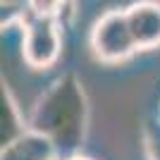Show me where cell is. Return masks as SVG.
<instances>
[{
    "instance_id": "1",
    "label": "cell",
    "mask_w": 160,
    "mask_h": 160,
    "mask_svg": "<svg viewBox=\"0 0 160 160\" xmlns=\"http://www.w3.org/2000/svg\"><path fill=\"white\" fill-rule=\"evenodd\" d=\"M88 127V100L81 81L74 74H62L50 84L33 105L29 129L46 134L55 143L58 153L69 158L79 153Z\"/></svg>"
},
{
    "instance_id": "2",
    "label": "cell",
    "mask_w": 160,
    "mask_h": 160,
    "mask_svg": "<svg viewBox=\"0 0 160 160\" xmlns=\"http://www.w3.org/2000/svg\"><path fill=\"white\" fill-rule=\"evenodd\" d=\"M88 41H91L93 55L105 65L124 62L139 50L124 10H110V12L100 14V19H96L93 29H91Z\"/></svg>"
},
{
    "instance_id": "3",
    "label": "cell",
    "mask_w": 160,
    "mask_h": 160,
    "mask_svg": "<svg viewBox=\"0 0 160 160\" xmlns=\"http://www.w3.org/2000/svg\"><path fill=\"white\" fill-rule=\"evenodd\" d=\"M62 33L58 17H36L31 14L24 22L22 58L31 69H48L60 58Z\"/></svg>"
},
{
    "instance_id": "4",
    "label": "cell",
    "mask_w": 160,
    "mask_h": 160,
    "mask_svg": "<svg viewBox=\"0 0 160 160\" xmlns=\"http://www.w3.org/2000/svg\"><path fill=\"white\" fill-rule=\"evenodd\" d=\"M129 29L139 50H151L160 46V2L158 0H139L124 10Z\"/></svg>"
},
{
    "instance_id": "5",
    "label": "cell",
    "mask_w": 160,
    "mask_h": 160,
    "mask_svg": "<svg viewBox=\"0 0 160 160\" xmlns=\"http://www.w3.org/2000/svg\"><path fill=\"white\" fill-rule=\"evenodd\" d=\"M0 160H60V153L46 134L27 129L12 143L2 146Z\"/></svg>"
},
{
    "instance_id": "6",
    "label": "cell",
    "mask_w": 160,
    "mask_h": 160,
    "mask_svg": "<svg viewBox=\"0 0 160 160\" xmlns=\"http://www.w3.org/2000/svg\"><path fill=\"white\" fill-rule=\"evenodd\" d=\"M0 122H2V127H0V141H2V146L12 143L17 136H22V134L27 132L24 120H22V115H19V108H17L12 93H10L7 88H2V110H0Z\"/></svg>"
},
{
    "instance_id": "7",
    "label": "cell",
    "mask_w": 160,
    "mask_h": 160,
    "mask_svg": "<svg viewBox=\"0 0 160 160\" xmlns=\"http://www.w3.org/2000/svg\"><path fill=\"white\" fill-rule=\"evenodd\" d=\"M29 12L36 17H58L60 19L62 12L67 10V0H27Z\"/></svg>"
},
{
    "instance_id": "8",
    "label": "cell",
    "mask_w": 160,
    "mask_h": 160,
    "mask_svg": "<svg viewBox=\"0 0 160 160\" xmlns=\"http://www.w3.org/2000/svg\"><path fill=\"white\" fill-rule=\"evenodd\" d=\"M65 160H91V158H86V155H79V153H74V155H69V158H65Z\"/></svg>"
}]
</instances>
